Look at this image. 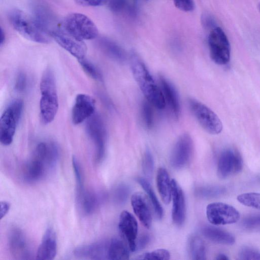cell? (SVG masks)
<instances>
[{
	"mask_svg": "<svg viewBox=\"0 0 260 260\" xmlns=\"http://www.w3.org/2000/svg\"><path fill=\"white\" fill-rule=\"evenodd\" d=\"M130 64L134 79L146 100L155 108L164 109L166 103L161 89L156 84L145 63L135 52L131 54Z\"/></svg>",
	"mask_w": 260,
	"mask_h": 260,
	"instance_id": "cell-1",
	"label": "cell"
},
{
	"mask_svg": "<svg viewBox=\"0 0 260 260\" xmlns=\"http://www.w3.org/2000/svg\"><path fill=\"white\" fill-rule=\"evenodd\" d=\"M41 97L40 111L42 121L45 124L51 123L54 119L58 108L56 80L53 71L46 69L40 81Z\"/></svg>",
	"mask_w": 260,
	"mask_h": 260,
	"instance_id": "cell-2",
	"label": "cell"
},
{
	"mask_svg": "<svg viewBox=\"0 0 260 260\" xmlns=\"http://www.w3.org/2000/svg\"><path fill=\"white\" fill-rule=\"evenodd\" d=\"M9 18L14 29L26 39L42 44L50 42V36L39 27L33 17L15 9L10 12Z\"/></svg>",
	"mask_w": 260,
	"mask_h": 260,
	"instance_id": "cell-3",
	"label": "cell"
},
{
	"mask_svg": "<svg viewBox=\"0 0 260 260\" xmlns=\"http://www.w3.org/2000/svg\"><path fill=\"white\" fill-rule=\"evenodd\" d=\"M59 27L68 34L82 41L94 39L99 32L94 23L88 16L79 13L66 16Z\"/></svg>",
	"mask_w": 260,
	"mask_h": 260,
	"instance_id": "cell-4",
	"label": "cell"
},
{
	"mask_svg": "<svg viewBox=\"0 0 260 260\" xmlns=\"http://www.w3.org/2000/svg\"><path fill=\"white\" fill-rule=\"evenodd\" d=\"M23 109V101L17 99L11 102L3 113L0 119V142L3 145L12 143Z\"/></svg>",
	"mask_w": 260,
	"mask_h": 260,
	"instance_id": "cell-5",
	"label": "cell"
},
{
	"mask_svg": "<svg viewBox=\"0 0 260 260\" xmlns=\"http://www.w3.org/2000/svg\"><path fill=\"white\" fill-rule=\"evenodd\" d=\"M208 43L210 57L215 63L224 65L230 61V44L221 28L216 26L212 29L208 36Z\"/></svg>",
	"mask_w": 260,
	"mask_h": 260,
	"instance_id": "cell-6",
	"label": "cell"
},
{
	"mask_svg": "<svg viewBox=\"0 0 260 260\" xmlns=\"http://www.w3.org/2000/svg\"><path fill=\"white\" fill-rule=\"evenodd\" d=\"M190 109L201 126L208 133L218 135L222 130V122L208 107L193 99L188 100Z\"/></svg>",
	"mask_w": 260,
	"mask_h": 260,
	"instance_id": "cell-7",
	"label": "cell"
},
{
	"mask_svg": "<svg viewBox=\"0 0 260 260\" xmlns=\"http://www.w3.org/2000/svg\"><path fill=\"white\" fill-rule=\"evenodd\" d=\"M206 215L208 221L215 225L234 223L240 218V213L234 207L222 202L208 205Z\"/></svg>",
	"mask_w": 260,
	"mask_h": 260,
	"instance_id": "cell-8",
	"label": "cell"
},
{
	"mask_svg": "<svg viewBox=\"0 0 260 260\" xmlns=\"http://www.w3.org/2000/svg\"><path fill=\"white\" fill-rule=\"evenodd\" d=\"M86 130L95 145V159L100 161L105 155L107 138L106 128L100 115L94 113L87 119Z\"/></svg>",
	"mask_w": 260,
	"mask_h": 260,
	"instance_id": "cell-9",
	"label": "cell"
},
{
	"mask_svg": "<svg viewBox=\"0 0 260 260\" xmlns=\"http://www.w3.org/2000/svg\"><path fill=\"white\" fill-rule=\"evenodd\" d=\"M243 161L240 153L233 148L224 150L220 154L217 168V174L221 179L226 178L240 173Z\"/></svg>",
	"mask_w": 260,
	"mask_h": 260,
	"instance_id": "cell-10",
	"label": "cell"
},
{
	"mask_svg": "<svg viewBox=\"0 0 260 260\" xmlns=\"http://www.w3.org/2000/svg\"><path fill=\"white\" fill-rule=\"evenodd\" d=\"M193 152V142L187 134L182 135L176 141L170 158L171 166L179 169L186 166L190 161Z\"/></svg>",
	"mask_w": 260,
	"mask_h": 260,
	"instance_id": "cell-11",
	"label": "cell"
},
{
	"mask_svg": "<svg viewBox=\"0 0 260 260\" xmlns=\"http://www.w3.org/2000/svg\"><path fill=\"white\" fill-rule=\"evenodd\" d=\"M54 40L62 48L78 60L85 58L87 48L83 41L78 40L57 26L51 34Z\"/></svg>",
	"mask_w": 260,
	"mask_h": 260,
	"instance_id": "cell-12",
	"label": "cell"
},
{
	"mask_svg": "<svg viewBox=\"0 0 260 260\" xmlns=\"http://www.w3.org/2000/svg\"><path fill=\"white\" fill-rule=\"evenodd\" d=\"M8 246L12 255L16 259H29L30 252L26 238L21 229L12 228L8 234Z\"/></svg>",
	"mask_w": 260,
	"mask_h": 260,
	"instance_id": "cell-13",
	"label": "cell"
},
{
	"mask_svg": "<svg viewBox=\"0 0 260 260\" xmlns=\"http://www.w3.org/2000/svg\"><path fill=\"white\" fill-rule=\"evenodd\" d=\"M95 102L90 95L80 93L77 95L72 110V120L79 124L94 114Z\"/></svg>",
	"mask_w": 260,
	"mask_h": 260,
	"instance_id": "cell-14",
	"label": "cell"
},
{
	"mask_svg": "<svg viewBox=\"0 0 260 260\" xmlns=\"http://www.w3.org/2000/svg\"><path fill=\"white\" fill-rule=\"evenodd\" d=\"M119 230L131 251H136L138 225L135 217L128 211H123L119 216Z\"/></svg>",
	"mask_w": 260,
	"mask_h": 260,
	"instance_id": "cell-15",
	"label": "cell"
},
{
	"mask_svg": "<svg viewBox=\"0 0 260 260\" xmlns=\"http://www.w3.org/2000/svg\"><path fill=\"white\" fill-rule=\"evenodd\" d=\"M171 192L173 200L172 217L174 223L181 225L185 218V202L183 191L175 179L171 180Z\"/></svg>",
	"mask_w": 260,
	"mask_h": 260,
	"instance_id": "cell-16",
	"label": "cell"
},
{
	"mask_svg": "<svg viewBox=\"0 0 260 260\" xmlns=\"http://www.w3.org/2000/svg\"><path fill=\"white\" fill-rule=\"evenodd\" d=\"M109 242H96L80 246L74 250L75 256L90 259H108V252Z\"/></svg>",
	"mask_w": 260,
	"mask_h": 260,
	"instance_id": "cell-17",
	"label": "cell"
},
{
	"mask_svg": "<svg viewBox=\"0 0 260 260\" xmlns=\"http://www.w3.org/2000/svg\"><path fill=\"white\" fill-rule=\"evenodd\" d=\"M131 202L134 213L142 224L146 228H150L152 215L147 197L142 192H137L132 196Z\"/></svg>",
	"mask_w": 260,
	"mask_h": 260,
	"instance_id": "cell-18",
	"label": "cell"
},
{
	"mask_svg": "<svg viewBox=\"0 0 260 260\" xmlns=\"http://www.w3.org/2000/svg\"><path fill=\"white\" fill-rule=\"evenodd\" d=\"M57 244L56 234L51 228L44 233L42 241L38 247L36 259L38 260H51L56 255Z\"/></svg>",
	"mask_w": 260,
	"mask_h": 260,
	"instance_id": "cell-19",
	"label": "cell"
},
{
	"mask_svg": "<svg viewBox=\"0 0 260 260\" xmlns=\"http://www.w3.org/2000/svg\"><path fill=\"white\" fill-rule=\"evenodd\" d=\"M100 195L84 189L76 192L77 204L84 214L90 215L95 211L103 198Z\"/></svg>",
	"mask_w": 260,
	"mask_h": 260,
	"instance_id": "cell-20",
	"label": "cell"
},
{
	"mask_svg": "<svg viewBox=\"0 0 260 260\" xmlns=\"http://www.w3.org/2000/svg\"><path fill=\"white\" fill-rule=\"evenodd\" d=\"M159 80L166 103L169 105L174 116L178 118L180 113V106L177 92L173 85L165 77L161 76Z\"/></svg>",
	"mask_w": 260,
	"mask_h": 260,
	"instance_id": "cell-21",
	"label": "cell"
},
{
	"mask_svg": "<svg viewBox=\"0 0 260 260\" xmlns=\"http://www.w3.org/2000/svg\"><path fill=\"white\" fill-rule=\"evenodd\" d=\"M201 232L205 238L214 243L231 245L235 242V237L231 233L218 228L206 225L202 228Z\"/></svg>",
	"mask_w": 260,
	"mask_h": 260,
	"instance_id": "cell-22",
	"label": "cell"
},
{
	"mask_svg": "<svg viewBox=\"0 0 260 260\" xmlns=\"http://www.w3.org/2000/svg\"><path fill=\"white\" fill-rule=\"evenodd\" d=\"M156 184L162 202L168 204L171 200V180L169 174L164 168H159L157 172Z\"/></svg>",
	"mask_w": 260,
	"mask_h": 260,
	"instance_id": "cell-23",
	"label": "cell"
},
{
	"mask_svg": "<svg viewBox=\"0 0 260 260\" xmlns=\"http://www.w3.org/2000/svg\"><path fill=\"white\" fill-rule=\"evenodd\" d=\"M99 45L102 50L108 56L119 62L126 60L124 50L117 43L107 38H101Z\"/></svg>",
	"mask_w": 260,
	"mask_h": 260,
	"instance_id": "cell-24",
	"label": "cell"
},
{
	"mask_svg": "<svg viewBox=\"0 0 260 260\" xmlns=\"http://www.w3.org/2000/svg\"><path fill=\"white\" fill-rule=\"evenodd\" d=\"M129 253L125 243L121 239L114 238L109 242L108 256L109 259H127Z\"/></svg>",
	"mask_w": 260,
	"mask_h": 260,
	"instance_id": "cell-25",
	"label": "cell"
},
{
	"mask_svg": "<svg viewBox=\"0 0 260 260\" xmlns=\"http://www.w3.org/2000/svg\"><path fill=\"white\" fill-rule=\"evenodd\" d=\"M45 172V164L41 160L33 158L26 165L24 170V178L28 182L37 181L41 179Z\"/></svg>",
	"mask_w": 260,
	"mask_h": 260,
	"instance_id": "cell-26",
	"label": "cell"
},
{
	"mask_svg": "<svg viewBox=\"0 0 260 260\" xmlns=\"http://www.w3.org/2000/svg\"><path fill=\"white\" fill-rule=\"evenodd\" d=\"M137 181L138 183L141 185L142 187L148 196L149 200L153 206L154 212L156 217L158 219H161L163 216V209L150 183L147 179L142 177L138 178Z\"/></svg>",
	"mask_w": 260,
	"mask_h": 260,
	"instance_id": "cell-27",
	"label": "cell"
},
{
	"mask_svg": "<svg viewBox=\"0 0 260 260\" xmlns=\"http://www.w3.org/2000/svg\"><path fill=\"white\" fill-rule=\"evenodd\" d=\"M189 251L192 259L205 260L206 259V249L205 243L198 236H193L190 239Z\"/></svg>",
	"mask_w": 260,
	"mask_h": 260,
	"instance_id": "cell-28",
	"label": "cell"
},
{
	"mask_svg": "<svg viewBox=\"0 0 260 260\" xmlns=\"http://www.w3.org/2000/svg\"><path fill=\"white\" fill-rule=\"evenodd\" d=\"M226 192L224 187L219 185H205L197 187L194 194L203 199H210L222 196Z\"/></svg>",
	"mask_w": 260,
	"mask_h": 260,
	"instance_id": "cell-29",
	"label": "cell"
},
{
	"mask_svg": "<svg viewBox=\"0 0 260 260\" xmlns=\"http://www.w3.org/2000/svg\"><path fill=\"white\" fill-rule=\"evenodd\" d=\"M237 199L244 206L260 210V193H243L238 195Z\"/></svg>",
	"mask_w": 260,
	"mask_h": 260,
	"instance_id": "cell-30",
	"label": "cell"
},
{
	"mask_svg": "<svg viewBox=\"0 0 260 260\" xmlns=\"http://www.w3.org/2000/svg\"><path fill=\"white\" fill-rule=\"evenodd\" d=\"M83 70L94 80L102 81L103 76L99 69L86 58L78 60Z\"/></svg>",
	"mask_w": 260,
	"mask_h": 260,
	"instance_id": "cell-31",
	"label": "cell"
},
{
	"mask_svg": "<svg viewBox=\"0 0 260 260\" xmlns=\"http://www.w3.org/2000/svg\"><path fill=\"white\" fill-rule=\"evenodd\" d=\"M130 193V188L125 184H120L117 186L113 192L114 202L118 205L124 203Z\"/></svg>",
	"mask_w": 260,
	"mask_h": 260,
	"instance_id": "cell-32",
	"label": "cell"
},
{
	"mask_svg": "<svg viewBox=\"0 0 260 260\" xmlns=\"http://www.w3.org/2000/svg\"><path fill=\"white\" fill-rule=\"evenodd\" d=\"M170 258L169 252L165 249H158L151 252L144 253L138 256V259L168 260Z\"/></svg>",
	"mask_w": 260,
	"mask_h": 260,
	"instance_id": "cell-33",
	"label": "cell"
},
{
	"mask_svg": "<svg viewBox=\"0 0 260 260\" xmlns=\"http://www.w3.org/2000/svg\"><path fill=\"white\" fill-rule=\"evenodd\" d=\"M238 257L241 260H260V251L252 247L244 246L240 249Z\"/></svg>",
	"mask_w": 260,
	"mask_h": 260,
	"instance_id": "cell-34",
	"label": "cell"
},
{
	"mask_svg": "<svg viewBox=\"0 0 260 260\" xmlns=\"http://www.w3.org/2000/svg\"><path fill=\"white\" fill-rule=\"evenodd\" d=\"M154 168L153 156L150 150L147 149L144 154L142 160V169L147 178H151Z\"/></svg>",
	"mask_w": 260,
	"mask_h": 260,
	"instance_id": "cell-35",
	"label": "cell"
},
{
	"mask_svg": "<svg viewBox=\"0 0 260 260\" xmlns=\"http://www.w3.org/2000/svg\"><path fill=\"white\" fill-rule=\"evenodd\" d=\"M152 105L148 101H144L142 106V117L144 123L148 128H151L153 123Z\"/></svg>",
	"mask_w": 260,
	"mask_h": 260,
	"instance_id": "cell-36",
	"label": "cell"
},
{
	"mask_svg": "<svg viewBox=\"0 0 260 260\" xmlns=\"http://www.w3.org/2000/svg\"><path fill=\"white\" fill-rule=\"evenodd\" d=\"M72 165L76 182V190L84 188L83 175L79 163L75 156L72 158Z\"/></svg>",
	"mask_w": 260,
	"mask_h": 260,
	"instance_id": "cell-37",
	"label": "cell"
},
{
	"mask_svg": "<svg viewBox=\"0 0 260 260\" xmlns=\"http://www.w3.org/2000/svg\"><path fill=\"white\" fill-rule=\"evenodd\" d=\"M175 7L184 12H191L195 8L193 0H173Z\"/></svg>",
	"mask_w": 260,
	"mask_h": 260,
	"instance_id": "cell-38",
	"label": "cell"
},
{
	"mask_svg": "<svg viewBox=\"0 0 260 260\" xmlns=\"http://www.w3.org/2000/svg\"><path fill=\"white\" fill-rule=\"evenodd\" d=\"M15 89L18 92L24 91L27 87V77L23 72L18 73L15 79Z\"/></svg>",
	"mask_w": 260,
	"mask_h": 260,
	"instance_id": "cell-39",
	"label": "cell"
},
{
	"mask_svg": "<svg viewBox=\"0 0 260 260\" xmlns=\"http://www.w3.org/2000/svg\"><path fill=\"white\" fill-rule=\"evenodd\" d=\"M243 225L247 229H252L260 225V214L248 216L242 221Z\"/></svg>",
	"mask_w": 260,
	"mask_h": 260,
	"instance_id": "cell-40",
	"label": "cell"
},
{
	"mask_svg": "<svg viewBox=\"0 0 260 260\" xmlns=\"http://www.w3.org/2000/svg\"><path fill=\"white\" fill-rule=\"evenodd\" d=\"M126 0H109V7L111 11L119 13L126 7Z\"/></svg>",
	"mask_w": 260,
	"mask_h": 260,
	"instance_id": "cell-41",
	"label": "cell"
},
{
	"mask_svg": "<svg viewBox=\"0 0 260 260\" xmlns=\"http://www.w3.org/2000/svg\"><path fill=\"white\" fill-rule=\"evenodd\" d=\"M78 5L82 7L100 6L107 2V0H74Z\"/></svg>",
	"mask_w": 260,
	"mask_h": 260,
	"instance_id": "cell-42",
	"label": "cell"
},
{
	"mask_svg": "<svg viewBox=\"0 0 260 260\" xmlns=\"http://www.w3.org/2000/svg\"><path fill=\"white\" fill-rule=\"evenodd\" d=\"M150 237L149 235L143 234L138 238H137L136 242V251L144 248L149 243Z\"/></svg>",
	"mask_w": 260,
	"mask_h": 260,
	"instance_id": "cell-43",
	"label": "cell"
},
{
	"mask_svg": "<svg viewBox=\"0 0 260 260\" xmlns=\"http://www.w3.org/2000/svg\"><path fill=\"white\" fill-rule=\"evenodd\" d=\"M10 204L6 201H1L0 203V216L1 219L5 217L9 212Z\"/></svg>",
	"mask_w": 260,
	"mask_h": 260,
	"instance_id": "cell-44",
	"label": "cell"
},
{
	"mask_svg": "<svg viewBox=\"0 0 260 260\" xmlns=\"http://www.w3.org/2000/svg\"><path fill=\"white\" fill-rule=\"evenodd\" d=\"M202 21L203 24L206 27H215L216 26H214V22L212 17L209 15L205 14L202 16Z\"/></svg>",
	"mask_w": 260,
	"mask_h": 260,
	"instance_id": "cell-45",
	"label": "cell"
},
{
	"mask_svg": "<svg viewBox=\"0 0 260 260\" xmlns=\"http://www.w3.org/2000/svg\"><path fill=\"white\" fill-rule=\"evenodd\" d=\"M5 39H6L5 33L4 30H3V28L1 27V39H0L1 46H2L3 44L4 43Z\"/></svg>",
	"mask_w": 260,
	"mask_h": 260,
	"instance_id": "cell-46",
	"label": "cell"
},
{
	"mask_svg": "<svg viewBox=\"0 0 260 260\" xmlns=\"http://www.w3.org/2000/svg\"><path fill=\"white\" fill-rule=\"evenodd\" d=\"M215 259L217 260H228L229 258L228 256L225 254L219 253L216 256Z\"/></svg>",
	"mask_w": 260,
	"mask_h": 260,
	"instance_id": "cell-47",
	"label": "cell"
},
{
	"mask_svg": "<svg viewBox=\"0 0 260 260\" xmlns=\"http://www.w3.org/2000/svg\"><path fill=\"white\" fill-rule=\"evenodd\" d=\"M258 11H259V12L260 13V3L258 5Z\"/></svg>",
	"mask_w": 260,
	"mask_h": 260,
	"instance_id": "cell-48",
	"label": "cell"
},
{
	"mask_svg": "<svg viewBox=\"0 0 260 260\" xmlns=\"http://www.w3.org/2000/svg\"><path fill=\"white\" fill-rule=\"evenodd\" d=\"M136 1H137V0H136Z\"/></svg>",
	"mask_w": 260,
	"mask_h": 260,
	"instance_id": "cell-49",
	"label": "cell"
}]
</instances>
